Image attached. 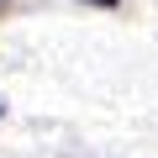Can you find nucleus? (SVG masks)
I'll list each match as a JSON object with an SVG mask.
<instances>
[{"label": "nucleus", "mask_w": 158, "mask_h": 158, "mask_svg": "<svg viewBox=\"0 0 158 158\" xmlns=\"http://www.w3.org/2000/svg\"><path fill=\"white\" fill-rule=\"evenodd\" d=\"M85 6H95V11H116L121 0H85Z\"/></svg>", "instance_id": "obj_1"}, {"label": "nucleus", "mask_w": 158, "mask_h": 158, "mask_svg": "<svg viewBox=\"0 0 158 158\" xmlns=\"http://www.w3.org/2000/svg\"><path fill=\"white\" fill-rule=\"evenodd\" d=\"M0 116H6V106H0Z\"/></svg>", "instance_id": "obj_2"}]
</instances>
